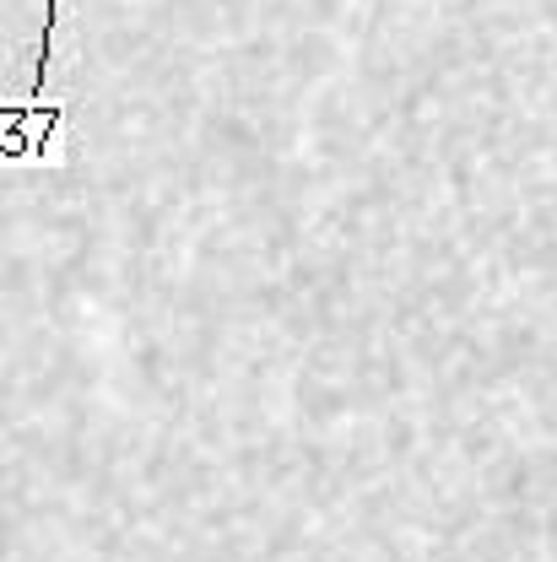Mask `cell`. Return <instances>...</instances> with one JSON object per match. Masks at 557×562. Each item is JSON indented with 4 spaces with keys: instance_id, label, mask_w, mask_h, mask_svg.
<instances>
[{
    "instance_id": "1",
    "label": "cell",
    "mask_w": 557,
    "mask_h": 562,
    "mask_svg": "<svg viewBox=\"0 0 557 562\" xmlns=\"http://www.w3.org/2000/svg\"><path fill=\"white\" fill-rule=\"evenodd\" d=\"M55 22H60V0H49V16H44V33H38V60H33V87H27V103H44V92H49V60H55Z\"/></svg>"
}]
</instances>
